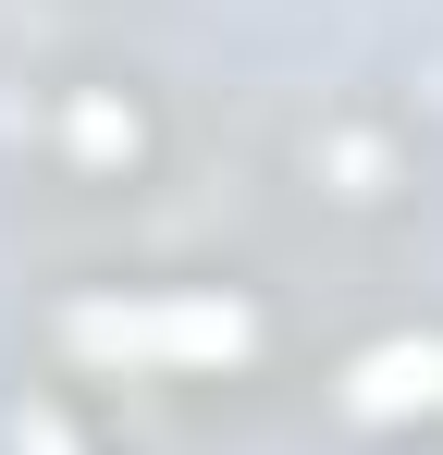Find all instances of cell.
<instances>
[{"mask_svg": "<svg viewBox=\"0 0 443 455\" xmlns=\"http://www.w3.org/2000/svg\"><path fill=\"white\" fill-rule=\"evenodd\" d=\"M99 345H234V320H99Z\"/></svg>", "mask_w": 443, "mask_h": 455, "instance_id": "6da1fadb", "label": "cell"}, {"mask_svg": "<svg viewBox=\"0 0 443 455\" xmlns=\"http://www.w3.org/2000/svg\"><path fill=\"white\" fill-rule=\"evenodd\" d=\"M37 455H62V443H50V431H37Z\"/></svg>", "mask_w": 443, "mask_h": 455, "instance_id": "7a4b0ae2", "label": "cell"}]
</instances>
